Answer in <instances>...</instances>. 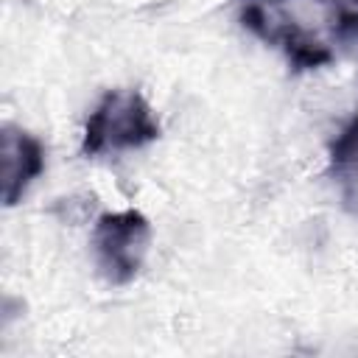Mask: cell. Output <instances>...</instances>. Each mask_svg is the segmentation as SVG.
<instances>
[{
  "mask_svg": "<svg viewBox=\"0 0 358 358\" xmlns=\"http://www.w3.org/2000/svg\"><path fill=\"white\" fill-rule=\"evenodd\" d=\"M157 137H159V123L148 101L137 90H112L98 101V106L87 117L81 154L101 157V154L131 151L154 143Z\"/></svg>",
  "mask_w": 358,
  "mask_h": 358,
  "instance_id": "cell-1",
  "label": "cell"
},
{
  "mask_svg": "<svg viewBox=\"0 0 358 358\" xmlns=\"http://www.w3.org/2000/svg\"><path fill=\"white\" fill-rule=\"evenodd\" d=\"M148 243H151V224L143 213L137 210L103 213L92 229V252L101 277L109 285L131 282L143 268Z\"/></svg>",
  "mask_w": 358,
  "mask_h": 358,
  "instance_id": "cell-2",
  "label": "cell"
},
{
  "mask_svg": "<svg viewBox=\"0 0 358 358\" xmlns=\"http://www.w3.org/2000/svg\"><path fill=\"white\" fill-rule=\"evenodd\" d=\"M0 162H3V201L6 207H14L31 182L45 171V148L42 143L17 129V126H3V148H0Z\"/></svg>",
  "mask_w": 358,
  "mask_h": 358,
  "instance_id": "cell-3",
  "label": "cell"
},
{
  "mask_svg": "<svg viewBox=\"0 0 358 358\" xmlns=\"http://www.w3.org/2000/svg\"><path fill=\"white\" fill-rule=\"evenodd\" d=\"M330 176H336L347 210L358 215V115L330 143Z\"/></svg>",
  "mask_w": 358,
  "mask_h": 358,
  "instance_id": "cell-4",
  "label": "cell"
},
{
  "mask_svg": "<svg viewBox=\"0 0 358 358\" xmlns=\"http://www.w3.org/2000/svg\"><path fill=\"white\" fill-rule=\"evenodd\" d=\"M338 36H358V11H341L336 22Z\"/></svg>",
  "mask_w": 358,
  "mask_h": 358,
  "instance_id": "cell-5",
  "label": "cell"
}]
</instances>
